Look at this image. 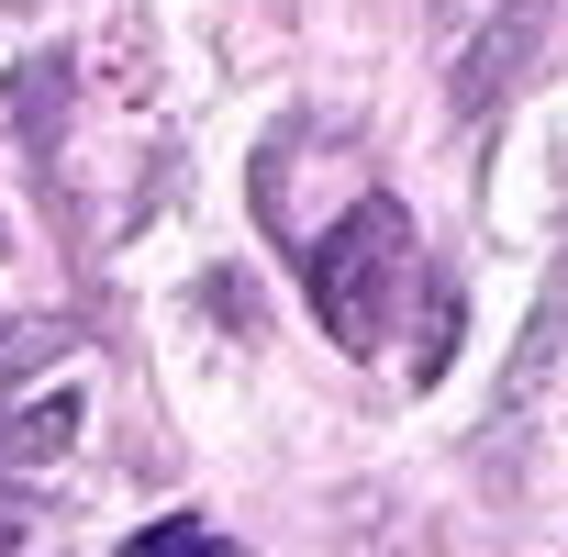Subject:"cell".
Here are the masks:
<instances>
[{"mask_svg":"<svg viewBox=\"0 0 568 557\" xmlns=\"http://www.w3.org/2000/svg\"><path fill=\"white\" fill-rule=\"evenodd\" d=\"M79 324L34 313V324H0V468H57L90 424V391L68 379Z\"/></svg>","mask_w":568,"mask_h":557,"instance_id":"cell-2","label":"cell"},{"mask_svg":"<svg viewBox=\"0 0 568 557\" xmlns=\"http://www.w3.org/2000/svg\"><path fill=\"white\" fill-rule=\"evenodd\" d=\"M313 267V313L346 357L368 368H402L413 391L457 357V291L424 267V234L402 201H346V223L302 256Z\"/></svg>","mask_w":568,"mask_h":557,"instance_id":"cell-1","label":"cell"},{"mask_svg":"<svg viewBox=\"0 0 568 557\" xmlns=\"http://www.w3.org/2000/svg\"><path fill=\"white\" fill-rule=\"evenodd\" d=\"M123 557H245L234 535H212V524H145Z\"/></svg>","mask_w":568,"mask_h":557,"instance_id":"cell-3","label":"cell"}]
</instances>
